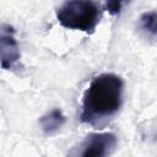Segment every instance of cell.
<instances>
[{"label":"cell","instance_id":"cell-7","mask_svg":"<svg viewBox=\"0 0 157 157\" xmlns=\"http://www.w3.org/2000/svg\"><path fill=\"white\" fill-rule=\"evenodd\" d=\"M121 6H123L121 1H108V2H105V10L110 15H118L121 10Z\"/></svg>","mask_w":157,"mask_h":157},{"label":"cell","instance_id":"cell-4","mask_svg":"<svg viewBox=\"0 0 157 157\" xmlns=\"http://www.w3.org/2000/svg\"><path fill=\"white\" fill-rule=\"evenodd\" d=\"M0 54H1V67L5 70H12L17 67L21 53L18 43L15 38V31L10 25L1 26L0 34Z\"/></svg>","mask_w":157,"mask_h":157},{"label":"cell","instance_id":"cell-3","mask_svg":"<svg viewBox=\"0 0 157 157\" xmlns=\"http://www.w3.org/2000/svg\"><path fill=\"white\" fill-rule=\"evenodd\" d=\"M118 144L113 132H92L71 147L66 157H110Z\"/></svg>","mask_w":157,"mask_h":157},{"label":"cell","instance_id":"cell-1","mask_svg":"<svg viewBox=\"0 0 157 157\" xmlns=\"http://www.w3.org/2000/svg\"><path fill=\"white\" fill-rule=\"evenodd\" d=\"M124 81L113 72L94 76L83 92L80 120L91 126H102L123 104Z\"/></svg>","mask_w":157,"mask_h":157},{"label":"cell","instance_id":"cell-6","mask_svg":"<svg viewBox=\"0 0 157 157\" xmlns=\"http://www.w3.org/2000/svg\"><path fill=\"white\" fill-rule=\"evenodd\" d=\"M137 29L148 40H157V11H145L137 20Z\"/></svg>","mask_w":157,"mask_h":157},{"label":"cell","instance_id":"cell-5","mask_svg":"<svg viewBox=\"0 0 157 157\" xmlns=\"http://www.w3.org/2000/svg\"><path fill=\"white\" fill-rule=\"evenodd\" d=\"M66 121V117L59 108H53L39 118V126L45 135H53L59 131Z\"/></svg>","mask_w":157,"mask_h":157},{"label":"cell","instance_id":"cell-2","mask_svg":"<svg viewBox=\"0 0 157 157\" xmlns=\"http://www.w3.org/2000/svg\"><path fill=\"white\" fill-rule=\"evenodd\" d=\"M55 15L63 27L92 33L101 21L102 7L98 2L90 0H71L63 2Z\"/></svg>","mask_w":157,"mask_h":157}]
</instances>
